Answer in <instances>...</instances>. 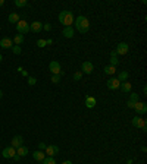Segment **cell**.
<instances>
[{
	"label": "cell",
	"mask_w": 147,
	"mask_h": 164,
	"mask_svg": "<svg viewBox=\"0 0 147 164\" xmlns=\"http://www.w3.org/2000/svg\"><path fill=\"white\" fill-rule=\"evenodd\" d=\"M22 142H24V139H22V136H19V135H16V136H13L12 138V141H10V147H13L15 149L19 147H22Z\"/></svg>",
	"instance_id": "cell-11"
},
{
	"label": "cell",
	"mask_w": 147,
	"mask_h": 164,
	"mask_svg": "<svg viewBox=\"0 0 147 164\" xmlns=\"http://www.w3.org/2000/svg\"><path fill=\"white\" fill-rule=\"evenodd\" d=\"M118 63H119V60H118V57H110V66H118Z\"/></svg>",
	"instance_id": "cell-30"
},
{
	"label": "cell",
	"mask_w": 147,
	"mask_h": 164,
	"mask_svg": "<svg viewBox=\"0 0 147 164\" xmlns=\"http://www.w3.org/2000/svg\"><path fill=\"white\" fill-rule=\"evenodd\" d=\"M96 104H97V100L94 98V97H85V107L87 108H94L96 107Z\"/></svg>",
	"instance_id": "cell-15"
},
{
	"label": "cell",
	"mask_w": 147,
	"mask_h": 164,
	"mask_svg": "<svg viewBox=\"0 0 147 164\" xmlns=\"http://www.w3.org/2000/svg\"><path fill=\"white\" fill-rule=\"evenodd\" d=\"M3 5H5V0H0V8H2Z\"/></svg>",
	"instance_id": "cell-41"
},
{
	"label": "cell",
	"mask_w": 147,
	"mask_h": 164,
	"mask_svg": "<svg viewBox=\"0 0 147 164\" xmlns=\"http://www.w3.org/2000/svg\"><path fill=\"white\" fill-rule=\"evenodd\" d=\"M33 157H34V160H35V161H38V163H41V161H43V160L46 158V154H44L43 151H40V149H38V151H35V152H33Z\"/></svg>",
	"instance_id": "cell-17"
},
{
	"label": "cell",
	"mask_w": 147,
	"mask_h": 164,
	"mask_svg": "<svg viewBox=\"0 0 147 164\" xmlns=\"http://www.w3.org/2000/svg\"><path fill=\"white\" fill-rule=\"evenodd\" d=\"M128 50H130V47H128V44H127V43H119L115 51H116V54H127V53H128Z\"/></svg>",
	"instance_id": "cell-10"
},
{
	"label": "cell",
	"mask_w": 147,
	"mask_h": 164,
	"mask_svg": "<svg viewBox=\"0 0 147 164\" xmlns=\"http://www.w3.org/2000/svg\"><path fill=\"white\" fill-rule=\"evenodd\" d=\"M82 78V72H75L74 73V81H80Z\"/></svg>",
	"instance_id": "cell-29"
},
{
	"label": "cell",
	"mask_w": 147,
	"mask_h": 164,
	"mask_svg": "<svg viewBox=\"0 0 147 164\" xmlns=\"http://www.w3.org/2000/svg\"><path fill=\"white\" fill-rule=\"evenodd\" d=\"M46 44H49V46H52V44H53V40H52V38H49V40H46Z\"/></svg>",
	"instance_id": "cell-39"
},
{
	"label": "cell",
	"mask_w": 147,
	"mask_h": 164,
	"mask_svg": "<svg viewBox=\"0 0 147 164\" xmlns=\"http://www.w3.org/2000/svg\"><path fill=\"white\" fill-rule=\"evenodd\" d=\"M19 21H21V18H19L18 13H10L9 15V24H18Z\"/></svg>",
	"instance_id": "cell-21"
},
{
	"label": "cell",
	"mask_w": 147,
	"mask_h": 164,
	"mask_svg": "<svg viewBox=\"0 0 147 164\" xmlns=\"http://www.w3.org/2000/svg\"><path fill=\"white\" fill-rule=\"evenodd\" d=\"M0 47L2 49H12L13 47V41L10 38H8V37H5V38L0 40Z\"/></svg>",
	"instance_id": "cell-12"
},
{
	"label": "cell",
	"mask_w": 147,
	"mask_h": 164,
	"mask_svg": "<svg viewBox=\"0 0 147 164\" xmlns=\"http://www.w3.org/2000/svg\"><path fill=\"white\" fill-rule=\"evenodd\" d=\"M16 154V149L13 147H6L3 151H2V155L5 157V158H12V157Z\"/></svg>",
	"instance_id": "cell-9"
},
{
	"label": "cell",
	"mask_w": 147,
	"mask_h": 164,
	"mask_svg": "<svg viewBox=\"0 0 147 164\" xmlns=\"http://www.w3.org/2000/svg\"><path fill=\"white\" fill-rule=\"evenodd\" d=\"M131 88H132V85L130 82H121V85H119V90H121L122 94H128L131 91Z\"/></svg>",
	"instance_id": "cell-16"
},
{
	"label": "cell",
	"mask_w": 147,
	"mask_h": 164,
	"mask_svg": "<svg viewBox=\"0 0 147 164\" xmlns=\"http://www.w3.org/2000/svg\"><path fill=\"white\" fill-rule=\"evenodd\" d=\"M59 22L65 26H71V24H74V13L71 10H62L59 13Z\"/></svg>",
	"instance_id": "cell-2"
},
{
	"label": "cell",
	"mask_w": 147,
	"mask_h": 164,
	"mask_svg": "<svg viewBox=\"0 0 147 164\" xmlns=\"http://www.w3.org/2000/svg\"><path fill=\"white\" fill-rule=\"evenodd\" d=\"M115 72H116V67H115V66H106V67H105V73L106 75H113Z\"/></svg>",
	"instance_id": "cell-23"
},
{
	"label": "cell",
	"mask_w": 147,
	"mask_h": 164,
	"mask_svg": "<svg viewBox=\"0 0 147 164\" xmlns=\"http://www.w3.org/2000/svg\"><path fill=\"white\" fill-rule=\"evenodd\" d=\"M63 37H65V38H72L74 37V28L72 26H65V28H63Z\"/></svg>",
	"instance_id": "cell-19"
},
{
	"label": "cell",
	"mask_w": 147,
	"mask_h": 164,
	"mask_svg": "<svg viewBox=\"0 0 147 164\" xmlns=\"http://www.w3.org/2000/svg\"><path fill=\"white\" fill-rule=\"evenodd\" d=\"M12 41L15 43V46H21V44L24 43V35H21V34H19V35H15V38Z\"/></svg>",
	"instance_id": "cell-22"
},
{
	"label": "cell",
	"mask_w": 147,
	"mask_h": 164,
	"mask_svg": "<svg viewBox=\"0 0 147 164\" xmlns=\"http://www.w3.org/2000/svg\"><path fill=\"white\" fill-rule=\"evenodd\" d=\"M16 31L21 34V35L30 32V24H28L27 21H24V19H21V21L16 24Z\"/></svg>",
	"instance_id": "cell-3"
},
{
	"label": "cell",
	"mask_w": 147,
	"mask_h": 164,
	"mask_svg": "<svg viewBox=\"0 0 147 164\" xmlns=\"http://www.w3.org/2000/svg\"><path fill=\"white\" fill-rule=\"evenodd\" d=\"M49 69H50V72H52L53 75H59L60 72H62V70H60V63H59V62H56V60L50 62Z\"/></svg>",
	"instance_id": "cell-6"
},
{
	"label": "cell",
	"mask_w": 147,
	"mask_h": 164,
	"mask_svg": "<svg viewBox=\"0 0 147 164\" xmlns=\"http://www.w3.org/2000/svg\"><path fill=\"white\" fill-rule=\"evenodd\" d=\"M57 152H59V147L57 145H47L44 154H47L49 157H53V155H56Z\"/></svg>",
	"instance_id": "cell-13"
},
{
	"label": "cell",
	"mask_w": 147,
	"mask_h": 164,
	"mask_svg": "<svg viewBox=\"0 0 147 164\" xmlns=\"http://www.w3.org/2000/svg\"><path fill=\"white\" fill-rule=\"evenodd\" d=\"M2 97H3V92H2V91H0V98H2Z\"/></svg>",
	"instance_id": "cell-43"
},
{
	"label": "cell",
	"mask_w": 147,
	"mask_h": 164,
	"mask_svg": "<svg viewBox=\"0 0 147 164\" xmlns=\"http://www.w3.org/2000/svg\"><path fill=\"white\" fill-rule=\"evenodd\" d=\"M134 110L137 111V114H146L147 113V104L143 103V101H138L135 106H134Z\"/></svg>",
	"instance_id": "cell-5"
},
{
	"label": "cell",
	"mask_w": 147,
	"mask_h": 164,
	"mask_svg": "<svg viewBox=\"0 0 147 164\" xmlns=\"http://www.w3.org/2000/svg\"><path fill=\"white\" fill-rule=\"evenodd\" d=\"M2 60H3V56H2V54H0V62H2Z\"/></svg>",
	"instance_id": "cell-44"
},
{
	"label": "cell",
	"mask_w": 147,
	"mask_h": 164,
	"mask_svg": "<svg viewBox=\"0 0 147 164\" xmlns=\"http://www.w3.org/2000/svg\"><path fill=\"white\" fill-rule=\"evenodd\" d=\"M128 78H130V73H128L127 70H122V72L118 73V78H116V79H118L119 82H127L128 81Z\"/></svg>",
	"instance_id": "cell-18"
},
{
	"label": "cell",
	"mask_w": 147,
	"mask_h": 164,
	"mask_svg": "<svg viewBox=\"0 0 147 164\" xmlns=\"http://www.w3.org/2000/svg\"><path fill=\"white\" fill-rule=\"evenodd\" d=\"M74 22H75V29H77L78 32H81V34L88 32V29H90V22H88V19L85 16L80 15Z\"/></svg>",
	"instance_id": "cell-1"
},
{
	"label": "cell",
	"mask_w": 147,
	"mask_h": 164,
	"mask_svg": "<svg viewBox=\"0 0 147 164\" xmlns=\"http://www.w3.org/2000/svg\"><path fill=\"white\" fill-rule=\"evenodd\" d=\"M12 160H13V161H19V160H21V157L18 155V154H15V155L12 157Z\"/></svg>",
	"instance_id": "cell-37"
},
{
	"label": "cell",
	"mask_w": 147,
	"mask_h": 164,
	"mask_svg": "<svg viewBox=\"0 0 147 164\" xmlns=\"http://www.w3.org/2000/svg\"><path fill=\"white\" fill-rule=\"evenodd\" d=\"M38 148H40V151H43V149H46V148H47V145H46L44 142H40V144H38Z\"/></svg>",
	"instance_id": "cell-33"
},
{
	"label": "cell",
	"mask_w": 147,
	"mask_h": 164,
	"mask_svg": "<svg viewBox=\"0 0 147 164\" xmlns=\"http://www.w3.org/2000/svg\"><path fill=\"white\" fill-rule=\"evenodd\" d=\"M52 82L53 84H59L60 82V75H53L52 76Z\"/></svg>",
	"instance_id": "cell-28"
},
{
	"label": "cell",
	"mask_w": 147,
	"mask_h": 164,
	"mask_svg": "<svg viewBox=\"0 0 147 164\" xmlns=\"http://www.w3.org/2000/svg\"><path fill=\"white\" fill-rule=\"evenodd\" d=\"M46 46H47V44H46V40H38L37 41V47H41V49H43V47H46Z\"/></svg>",
	"instance_id": "cell-32"
},
{
	"label": "cell",
	"mask_w": 147,
	"mask_h": 164,
	"mask_svg": "<svg viewBox=\"0 0 147 164\" xmlns=\"http://www.w3.org/2000/svg\"><path fill=\"white\" fill-rule=\"evenodd\" d=\"M27 5H28L27 0H15V6H18V8H24Z\"/></svg>",
	"instance_id": "cell-24"
},
{
	"label": "cell",
	"mask_w": 147,
	"mask_h": 164,
	"mask_svg": "<svg viewBox=\"0 0 147 164\" xmlns=\"http://www.w3.org/2000/svg\"><path fill=\"white\" fill-rule=\"evenodd\" d=\"M135 104H137V103H131V101H128V103H127V106L130 107V108H134V106H135Z\"/></svg>",
	"instance_id": "cell-36"
},
{
	"label": "cell",
	"mask_w": 147,
	"mask_h": 164,
	"mask_svg": "<svg viewBox=\"0 0 147 164\" xmlns=\"http://www.w3.org/2000/svg\"><path fill=\"white\" fill-rule=\"evenodd\" d=\"M81 70H82V73L91 75V73H93V70H94V66H93L91 62H84L82 66H81Z\"/></svg>",
	"instance_id": "cell-8"
},
{
	"label": "cell",
	"mask_w": 147,
	"mask_h": 164,
	"mask_svg": "<svg viewBox=\"0 0 147 164\" xmlns=\"http://www.w3.org/2000/svg\"><path fill=\"white\" fill-rule=\"evenodd\" d=\"M43 28H44L46 31H50V29H52V25H50V24H44V25H43Z\"/></svg>",
	"instance_id": "cell-35"
},
{
	"label": "cell",
	"mask_w": 147,
	"mask_h": 164,
	"mask_svg": "<svg viewBox=\"0 0 147 164\" xmlns=\"http://www.w3.org/2000/svg\"><path fill=\"white\" fill-rule=\"evenodd\" d=\"M41 29H43V24L40 21H35V22L30 25V31H33V32H40Z\"/></svg>",
	"instance_id": "cell-14"
},
{
	"label": "cell",
	"mask_w": 147,
	"mask_h": 164,
	"mask_svg": "<svg viewBox=\"0 0 147 164\" xmlns=\"http://www.w3.org/2000/svg\"><path fill=\"white\" fill-rule=\"evenodd\" d=\"M12 51H13L15 54H21V53H22V49H21V46H13V47H12Z\"/></svg>",
	"instance_id": "cell-26"
},
{
	"label": "cell",
	"mask_w": 147,
	"mask_h": 164,
	"mask_svg": "<svg viewBox=\"0 0 147 164\" xmlns=\"http://www.w3.org/2000/svg\"><path fill=\"white\" fill-rule=\"evenodd\" d=\"M143 94H144V95L147 94V87H144V88H143Z\"/></svg>",
	"instance_id": "cell-40"
},
{
	"label": "cell",
	"mask_w": 147,
	"mask_h": 164,
	"mask_svg": "<svg viewBox=\"0 0 147 164\" xmlns=\"http://www.w3.org/2000/svg\"><path fill=\"white\" fill-rule=\"evenodd\" d=\"M132 126H134V128H137V129H143V131L146 132L147 131V128H146V120H144V119H143V117H138V116H137V117H134V119H132Z\"/></svg>",
	"instance_id": "cell-4"
},
{
	"label": "cell",
	"mask_w": 147,
	"mask_h": 164,
	"mask_svg": "<svg viewBox=\"0 0 147 164\" xmlns=\"http://www.w3.org/2000/svg\"><path fill=\"white\" fill-rule=\"evenodd\" d=\"M28 84L33 87V85H35V84H37V79H35L34 76H28Z\"/></svg>",
	"instance_id": "cell-31"
},
{
	"label": "cell",
	"mask_w": 147,
	"mask_h": 164,
	"mask_svg": "<svg viewBox=\"0 0 147 164\" xmlns=\"http://www.w3.org/2000/svg\"><path fill=\"white\" fill-rule=\"evenodd\" d=\"M62 164H72V161H63Z\"/></svg>",
	"instance_id": "cell-42"
},
{
	"label": "cell",
	"mask_w": 147,
	"mask_h": 164,
	"mask_svg": "<svg viewBox=\"0 0 147 164\" xmlns=\"http://www.w3.org/2000/svg\"><path fill=\"white\" fill-rule=\"evenodd\" d=\"M28 152H30V151H28V148L24 147V145H22V147H19V148H16V154H18L19 157L28 155Z\"/></svg>",
	"instance_id": "cell-20"
},
{
	"label": "cell",
	"mask_w": 147,
	"mask_h": 164,
	"mask_svg": "<svg viewBox=\"0 0 147 164\" xmlns=\"http://www.w3.org/2000/svg\"><path fill=\"white\" fill-rule=\"evenodd\" d=\"M106 85H107V88H109V90L115 91V90H118V88H119V85H121V82L118 81L116 78H110V79H107Z\"/></svg>",
	"instance_id": "cell-7"
},
{
	"label": "cell",
	"mask_w": 147,
	"mask_h": 164,
	"mask_svg": "<svg viewBox=\"0 0 147 164\" xmlns=\"http://www.w3.org/2000/svg\"><path fill=\"white\" fill-rule=\"evenodd\" d=\"M18 70H19V72H21V73L24 75V76H27V78H28V73H27V70H24V69H22V67H18Z\"/></svg>",
	"instance_id": "cell-34"
},
{
	"label": "cell",
	"mask_w": 147,
	"mask_h": 164,
	"mask_svg": "<svg viewBox=\"0 0 147 164\" xmlns=\"http://www.w3.org/2000/svg\"><path fill=\"white\" fill-rule=\"evenodd\" d=\"M128 101H131V103H138V94H131Z\"/></svg>",
	"instance_id": "cell-27"
},
{
	"label": "cell",
	"mask_w": 147,
	"mask_h": 164,
	"mask_svg": "<svg viewBox=\"0 0 147 164\" xmlns=\"http://www.w3.org/2000/svg\"><path fill=\"white\" fill-rule=\"evenodd\" d=\"M41 163H43V164H56V161H55V158H53V157H46Z\"/></svg>",
	"instance_id": "cell-25"
},
{
	"label": "cell",
	"mask_w": 147,
	"mask_h": 164,
	"mask_svg": "<svg viewBox=\"0 0 147 164\" xmlns=\"http://www.w3.org/2000/svg\"><path fill=\"white\" fill-rule=\"evenodd\" d=\"M110 57H118V54H116V51H115V50L110 51Z\"/></svg>",
	"instance_id": "cell-38"
}]
</instances>
